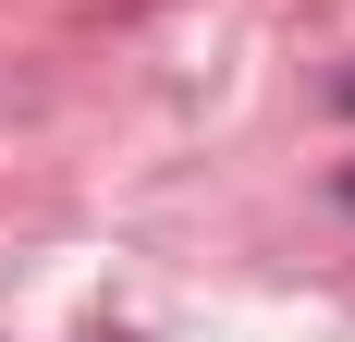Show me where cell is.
Segmentation results:
<instances>
[{
  "mask_svg": "<svg viewBox=\"0 0 355 342\" xmlns=\"http://www.w3.org/2000/svg\"><path fill=\"white\" fill-rule=\"evenodd\" d=\"M343 196H355V171H343Z\"/></svg>",
  "mask_w": 355,
  "mask_h": 342,
  "instance_id": "cell-1",
  "label": "cell"
},
{
  "mask_svg": "<svg viewBox=\"0 0 355 342\" xmlns=\"http://www.w3.org/2000/svg\"><path fill=\"white\" fill-rule=\"evenodd\" d=\"M343 98H355V86H343Z\"/></svg>",
  "mask_w": 355,
  "mask_h": 342,
  "instance_id": "cell-2",
  "label": "cell"
}]
</instances>
